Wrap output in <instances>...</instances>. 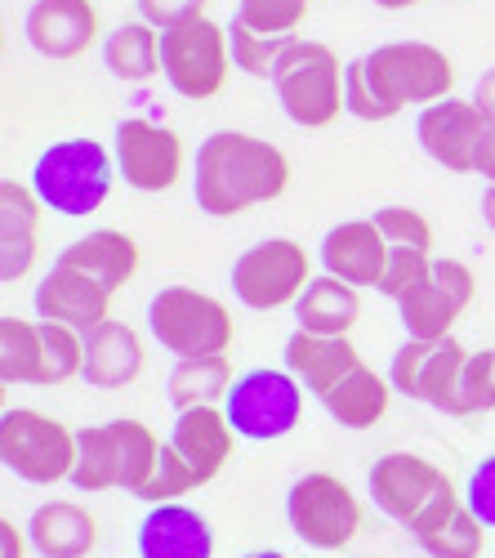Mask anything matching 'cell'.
I'll return each mask as SVG.
<instances>
[{
    "instance_id": "6da1fadb",
    "label": "cell",
    "mask_w": 495,
    "mask_h": 558,
    "mask_svg": "<svg viewBox=\"0 0 495 558\" xmlns=\"http://www.w3.org/2000/svg\"><path fill=\"white\" fill-rule=\"evenodd\" d=\"M456 95V63L429 40H388L344 63V112L393 121L407 108H433Z\"/></svg>"
},
{
    "instance_id": "7a4b0ae2",
    "label": "cell",
    "mask_w": 495,
    "mask_h": 558,
    "mask_svg": "<svg viewBox=\"0 0 495 558\" xmlns=\"http://www.w3.org/2000/svg\"><path fill=\"white\" fill-rule=\"evenodd\" d=\"M290 189V157L246 130H214L193 157V197L201 215L233 219L255 206L277 202Z\"/></svg>"
},
{
    "instance_id": "3957f363",
    "label": "cell",
    "mask_w": 495,
    "mask_h": 558,
    "mask_svg": "<svg viewBox=\"0 0 495 558\" xmlns=\"http://www.w3.org/2000/svg\"><path fill=\"white\" fill-rule=\"evenodd\" d=\"M76 470H72V487L81 492H129L134 500L144 496V487L152 483L157 464H161V438L152 434V425L116 415L103 425H85L76 429Z\"/></svg>"
},
{
    "instance_id": "277c9868",
    "label": "cell",
    "mask_w": 495,
    "mask_h": 558,
    "mask_svg": "<svg viewBox=\"0 0 495 558\" xmlns=\"http://www.w3.org/2000/svg\"><path fill=\"white\" fill-rule=\"evenodd\" d=\"M116 174L121 170H116L112 148H103L99 138H89V134H72L36 157L27 183L45 202V210H54L63 219H89L108 206Z\"/></svg>"
},
{
    "instance_id": "5b68a950",
    "label": "cell",
    "mask_w": 495,
    "mask_h": 558,
    "mask_svg": "<svg viewBox=\"0 0 495 558\" xmlns=\"http://www.w3.org/2000/svg\"><path fill=\"white\" fill-rule=\"evenodd\" d=\"M148 336L174 357H219L233 349L237 322L233 308L219 295H206L197 287H161L148 300Z\"/></svg>"
},
{
    "instance_id": "8992f818",
    "label": "cell",
    "mask_w": 495,
    "mask_h": 558,
    "mask_svg": "<svg viewBox=\"0 0 495 558\" xmlns=\"http://www.w3.org/2000/svg\"><path fill=\"white\" fill-rule=\"evenodd\" d=\"M282 112L299 130H326L344 117V63L326 40H290L273 72Z\"/></svg>"
},
{
    "instance_id": "52a82bcc",
    "label": "cell",
    "mask_w": 495,
    "mask_h": 558,
    "mask_svg": "<svg viewBox=\"0 0 495 558\" xmlns=\"http://www.w3.org/2000/svg\"><path fill=\"white\" fill-rule=\"evenodd\" d=\"M76 429H67L59 415L36 407H10L0 415V460L5 470L32 487L72 483L76 470Z\"/></svg>"
},
{
    "instance_id": "ba28073f",
    "label": "cell",
    "mask_w": 495,
    "mask_h": 558,
    "mask_svg": "<svg viewBox=\"0 0 495 558\" xmlns=\"http://www.w3.org/2000/svg\"><path fill=\"white\" fill-rule=\"evenodd\" d=\"M233 72V40L228 27L214 23L210 14L178 23L170 32H161V76L170 81V89L188 104H210L223 95Z\"/></svg>"
},
{
    "instance_id": "9c48e42d",
    "label": "cell",
    "mask_w": 495,
    "mask_h": 558,
    "mask_svg": "<svg viewBox=\"0 0 495 558\" xmlns=\"http://www.w3.org/2000/svg\"><path fill=\"white\" fill-rule=\"evenodd\" d=\"M286 523L308 549L339 554L362 536V500L339 474L312 470L299 474L286 492Z\"/></svg>"
},
{
    "instance_id": "30bf717a",
    "label": "cell",
    "mask_w": 495,
    "mask_h": 558,
    "mask_svg": "<svg viewBox=\"0 0 495 558\" xmlns=\"http://www.w3.org/2000/svg\"><path fill=\"white\" fill-rule=\"evenodd\" d=\"M308 389L286 366H250L237 376L233 393L223 398V415L246 442H277L299 429Z\"/></svg>"
},
{
    "instance_id": "8fae6325",
    "label": "cell",
    "mask_w": 495,
    "mask_h": 558,
    "mask_svg": "<svg viewBox=\"0 0 495 558\" xmlns=\"http://www.w3.org/2000/svg\"><path fill=\"white\" fill-rule=\"evenodd\" d=\"M312 282V255L295 238H263L246 246L233 259L228 287L250 313H273V308H295L304 287Z\"/></svg>"
},
{
    "instance_id": "7c38bea8",
    "label": "cell",
    "mask_w": 495,
    "mask_h": 558,
    "mask_svg": "<svg viewBox=\"0 0 495 558\" xmlns=\"http://www.w3.org/2000/svg\"><path fill=\"white\" fill-rule=\"evenodd\" d=\"M367 492L375 500L380 514H388L401 527H416L429 509H437L446 496H456V483L442 464L416 456V451H388L371 464Z\"/></svg>"
},
{
    "instance_id": "4fadbf2b",
    "label": "cell",
    "mask_w": 495,
    "mask_h": 558,
    "mask_svg": "<svg viewBox=\"0 0 495 558\" xmlns=\"http://www.w3.org/2000/svg\"><path fill=\"white\" fill-rule=\"evenodd\" d=\"M112 157L134 193H170L188 170V148L178 130L152 117H125L112 134Z\"/></svg>"
},
{
    "instance_id": "5bb4252c",
    "label": "cell",
    "mask_w": 495,
    "mask_h": 558,
    "mask_svg": "<svg viewBox=\"0 0 495 558\" xmlns=\"http://www.w3.org/2000/svg\"><path fill=\"white\" fill-rule=\"evenodd\" d=\"M469 366V349L446 336V340H407L393 362H388V380L401 398L411 402H429L446 415H456V398H460V380Z\"/></svg>"
},
{
    "instance_id": "9a60e30c",
    "label": "cell",
    "mask_w": 495,
    "mask_h": 558,
    "mask_svg": "<svg viewBox=\"0 0 495 558\" xmlns=\"http://www.w3.org/2000/svg\"><path fill=\"white\" fill-rule=\"evenodd\" d=\"M473 300H478L473 268L460 259H433V277L397 300V317L411 340H446Z\"/></svg>"
},
{
    "instance_id": "2e32d148",
    "label": "cell",
    "mask_w": 495,
    "mask_h": 558,
    "mask_svg": "<svg viewBox=\"0 0 495 558\" xmlns=\"http://www.w3.org/2000/svg\"><path fill=\"white\" fill-rule=\"evenodd\" d=\"M23 32L40 59L72 63L99 45V5L95 0H32Z\"/></svg>"
},
{
    "instance_id": "e0dca14e",
    "label": "cell",
    "mask_w": 495,
    "mask_h": 558,
    "mask_svg": "<svg viewBox=\"0 0 495 558\" xmlns=\"http://www.w3.org/2000/svg\"><path fill=\"white\" fill-rule=\"evenodd\" d=\"M482 130H486V117L478 112V104L456 99V95L433 104V108H420V121H416L420 148L451 174H473Z\"/></svg>"
},
{
    "instance_id": "ac0fdd59",
    "label": "cell",
    "mask_w": 495,
    "mask_h": 558,
    "mask_svg": "<svg viewBox=\"0 0 495 558\" xmlns=\"http://www.w3.org/2000/svg\"><path fill=\"white\" fill-rule=\"evenodd\" d=\"M32 308H36L40 322H59V327H72V331L89 336L112 317V291L103 282H95V277L54 264L36 282Z\"/></svg>"
},
{
    "instance_id": "d6986e66",
    "label": "cell",
    "mask_w": 495,
    "mask_h": 558,
    "mask_svg": "<svg viewBox=\"0 0 495 558\" xmlns=\"http://www.w3.org/2000/svg\"><path fill=\"white\" fill-rule=\"evenodd\" d=\"M170 451L184 460V470L197 478V487L214 483L233 460L237 429L228 425L223 407H188L174 411V429H170Z\"/></svg>"
},
{
    "instance_id": "ffe728a7",
    "label": "cell",
    "mask_w": 495,
    "mask_h": 558,
    "mask_svg": "<svg viewBox=\"0 0 495 558\" xmlns=\"http://www.w3.org/2000/svg\"><path fill=\"white\" fill-rule=\"evenodd\" d=\"M318 259H322V272L339 277V282L357 291H380L388 268V242L375 228V219H344L322 238Z\"/></svg>"
},
{
    "instance_id": "44dd1931",
    "label": "cell",
    "mask_w": 495,
    "mask_h": 558,
    "mask_svg": "<svg viewBox=\"0 0 495 558\" xmlns=\"http://www.w3.org/2000/svg\"><path fill=\"white\" fill-rule=\"evenodd\" d=\"M134 554L139 558H214V527L201 509L184 500L148 505L139 532H134Z\"/></svg>"
},
{
    "instance_id": "7402d4cb",
    "label": "cell",
    "mask_w": 495,
    "mask_h": 558,
    "mask_svg": "<svg viewBox=\"0 0 495 558\" xmlns=\"http://www.w3.org/2000/svg\"><path fill=\"white\" fill-rule=\"evenodd\" d=\"M40 210H45V202L36 197L32 183H23V179L0 183V277H5V282H23L36 268Z\"/></svg>"
},
{
    "instance_id": "603a6c76",
    "label": "cell",
    "mask_w": 495,
    "mask_h": 558,
    "mask_svg": "<svg viewBox=\"0 0 495 558\" xmlns=\"http://www.w3.org/2000/svg\"><path fill=\"white\" fill-rule=\"evenodd\" d=\"M282 366L322 402L339 380H348L352 371L362 366V353H357V344L348 336H312V331L295 327L282 349Z\"/></svg>"
},
{
    "instance_id": "cb8c5ba5",
    "label": "cell",
    "mask_w": 495,
    "mask_h": 558,
    "mask_svg": "<svg viewBox=\"0 0 495 558\" xmlns=\"http://www.w3.org/2000/svg\"><path fill=\"white\" fill-rule=\"evenodd\" d=\"M148 366V344L139 340V331L125 327V322L108 317L103 327H95L85 336V385L103 389V393H121L144 376Z\"/></svg>"
},
{
    "instance_id": "d4e9b609",
    "label": "cell",
    "mask_w": 495,
    "mask_h": 558,
    "mask_svg": "<svg viewBox=\"0 0 495 558\" xmlns=\"http://www.w3.org/2000/svg\"><path fill=\"white\" fill-rule=\"evenodd\" d=\"M54 264L95 277V282H103L116 295V291H125L134 282V272H139L144 255H139V242H134L129 232H121V228H95V232H85V238H76L72 246H63Z\"/></svg>"
},
{
    "instance_id": "484cf974",
    "label": "cell",
    "mask_w": 495,
    "mask_h": 558,
    "mask_svg": "<svg viewBox=\"0 0 495 558\" xmlns=\"http://www.w3.org/2000/svg\"><path fill=\"white\" fill-rule=\"evenodd\" d=\"M27 536L40 558H89L99 545V519L81 500H45L32 509Z\"/></svg>"
},
{
    "instance_id": "4316f807",
    "label": "cell",
    "mask_w": 495,
    "mask_h": 558,
    "mask_svg": "<svg viewBox=\"0 0 495 558\" xmlns=\"http://www.w3.org/2000/svg\"><path fill=\"white\" fill-rule=\"evenodd\" d=\"M295 327L312 336H348L362 322V291L339 282L331 272H318L295 300Z\"/></svg>"
},
{
    "instance_id": "83f0119b",
    "label": "cell",
    "mask_w": 495,
    "mask_h": 558,
    "mask_svg": "<svg viewBox=\"0 0 495 558\" xmlns=\"http://www.w3.org/2000/svg\"><path fill=\"white\" fill-rule=\"evenodd\" d=\"M411 536L420 541V549L429 558H482V545H486V527L465 505V492L446 496L437 509H429V514L411 527Z\"/></svg>"
},
{
    "instance_id": "f1b7e54d",
    "label": "cell",
    "mask_w": 495,
    "mask_h": 558,
    "mask_svg": "<svg viewBox=\"0 0 495 558\" xmlns=\"http://www.w3.org/2000/svg\"><path fill=\"white\" fill-rule=\"evenodd\" d=\"M393 380L388 376H380L375 366H357L348 380H339L326 398H322V407H326V415L339 425V429H357V434H367V429H375L384 415H388V407H393Z\"/></svg>"
},
{
    "instance_id": "f546056e",
    "label": "cell",
    "mask_w": 495,
    "mask_h": 558,
    "mask_svg": "<svg viewBox=\"0 0 495 558\" xmlns=\"http://www.w3.org/2000/svg\"><path fill=\"white\" fill-rule=\"evenodd\" d=\"M237 385V371L233 357L219 353V357H184L174 362L170 380H165V398L174 411H188V407H223V398L233 393Z\"/></svg>"
},
{
    "instance_id": "4dcf8cb0",
    "label": "cell",
    "mask_w": 495,
    "mask_h": 558,
    "mask_svg": "<svg viewBox=\"0 0 495 558\" xmlns=\"http://www.w3.org/2000/svg\"><path fill=\"white\" fill-rule=\"evenodd\" d=\"M103 68L125 85H144L161 76V32L144 19L112 27L103 36Z\"/></svg>"
},
{
    "instance_id": "1f68e13d",
    "label": "cell",
    "mask_w": 495,
    "mask_h": 558,
    "mask_svg": "<svg viewBox=\"0 0 495 558\" xmlns=\"http://www.w3.org/2000/svg\"><path fill=\"white\" fill-rule=\"evenodd\" d=\"M40 322L5 313L0 317V380L40 389Z\"/></svg>"
},
{
    "instance_id": "d6a6232c",
    "label": "cell",
    "mask_w": 495,
    "mask_h": 558,
    "mask_svg": "<svg viewBox=\"0 0 495 558\" xmlns=\"http://www.w3.org/2000/svg\"><path fill=\"white\" fill-rule=\"evenodd\" d=\"M40 322V317H36ZM40 389L85 376V336L59 322H40Z\"/></svg>"
},
{
    "instance_id": "836d02e7",
    "label": "cell",
    "mask_w": 495,
    "mask_h": 558,
    "mask_svg": "<svg viewBox=\"0 0 495 558\" xmlns=\"http://www.w3.org/2000/svg\"><path fill=\"white\" fill-rule=\"evenodd\" d=\"M312 10V0H237V23L259 36H282L290 40Z\"/></svg>"
},
{
    "instance_id": "e575fe53",
    "label": "cell",
    "mask_w": 495,
    "mask_h": 558,
    "mask_svg": "<svg viewBox=\"0 0 495 558\" xmlns=\"http://www.w3.org/2000/svg\"><path fill=\"white\" fill-rule=\"evenodd\" d=\"M228 40H233V68H242L246 76H255V81H273V72H277V63H282V54H286V45L295 40H282V36H259V32H250V27H242L237 19L228 23Z\"/></svg>"
},
{
    "instance_id": "d590c367",
    "label": "cell",
    "mask_w": 495,
    "mask_h": 558,
    "mask_svg": "<svg viewBox=\"0 0 495 558\" xmlns=\"http://www.w3.org/2000/svg\"><path fill=\"white\" fill-rule=\"evenodd\" d=\"M429 277H433V255H429V251H416V246H388V268H384L380 295L397 304L407 291L424 287Z\"/></svg>"
},
{
    "instance_id": "8d00e7d4",
    "label": "cell",
    "mask_w": 495,
    "mask_h": 558,
    "mask_svg": "<svg viewBox=\"0 0 495 558\" xmlns=\"http://www.w3.org/2000/svg\"><path fill=\"white\" fill-rule=\"evenodd\" d=\"M375 228L384 232V242L388 246H416V251H429L433 255V223L429 215H420L416 206H380L375 215Z\"/></svg>"
},
{
    "instance_id": "74e56055",
    "label": "cell",
    "mask_w": 495,
    "mask_h": 558,
    "mask_svg": "<svg viewBox=\"0 0 495 558\" xmlns=\"http://www.w3.org/2000/svg\"><path fill=\"white\" fill-rule=\"evenodd\" d=\"M482 411H495V349L469 353L460 398H456V415H482Z\"/></svg>"
},
{
    "instance_id": "f35d334b",
    "label": "cell",
    "mask_w": 495,
    "mask_h": 558,
    "mask_svg": "<svg viewBox=\"0 0 495 558\" xmlns=\"http://www.w3.org/2000/svg\"><path fill=\"white\" fill-rule=\"evenodd\" d=\"M465 505L473 509V519L495 532V451L473 464V474L465 478Z\"/></svg>"
},
{
    "instance_id": "ab89813d",
    "label": "cell",
    "mask_w": 495,
    "mask_h": 558,
    "mask_svg": "<svg viewBox=\"0 0 495 558\" xmlns=\"http://www.w3.org/2000/svg\"><path fill=\"white\" fill-rule=\"evenodd\" d=\"M210 0H139V19L152 23L157 32H170L178 23H193L206 14Z\"/></svg>"
},
{
    "instance_id": "60d3db41",
    "label": "cell",
    "mask_w": 495,
    "mask_h": 558,
    "mask_svg": "<svg viewBox=\"0 0 495 558\" xmlns=\"http://www.w3.org/2000/svg\"><path fill=\"white\" fill-rule=\"evenodd\" d=\"M32 536L14 523V519H0V558H27Z\"/></svg>"
},
{
    "instance_id": "b9f144b4",
    "label": "cell",
    "mask_w": 495,
    "mask_h": 558,
    "mask_svg": "<svg viewBox=\"0 0 495 558\" xmlns=\"http://www.w3.org/2000/svg\"><path fill=\"white\" fill-rule=\"evenodd\" d=\"M473 104H478V112L486 117V125H495V68H486V72L478 76V89H473Z\"/></svg>"
},
{
    "instance_id": "7bdbcfd3",
    "label": "cell",
    "mask_w": 495,
    "mask_h": 558,
    "mask_svg": "<svg viewBox=\"0 0 495 558\" xmlns=\"http://www.w3.org/2000/svg\"><path fill=\"white\" fill-rule=\"evenodd\" d=\"M473 174H482L486 183H495V125L482 130V144H478V166Z\"/></svg>"
},
{
    "instance_id": "ee69618b",
    "label": "cell",
    "mask_w": 495,
    "mask_h": 558,
    "mask_svg": "<svg viewBox=\"0 0 495 558\" xmlns=\"http://www.w3.org/2000/svg\"><path fill=\"white\" fill-rule=\"evenodd\" d=\"M478 210H482V223H486V228L495 232V183H486V193H482Z\"/></svg>"
},
{
    "instance_id": "f6af8a7d",
    "label": "cell",
    "mask_w": 495,
    "mask_h": 558,
    "mask_svg": "<svg viewBox=\"0 0 495 558\" xmlns=\"http://www.w3.org/2000/svg\"><path fill=\"white\" fill-rule=\"evenodd\" d=\"M371 5H380V10H411V5H420V0H371Z\"/></svg>"
},
{
    "instance_id": "bcb514c9",
    "label": "cell",
    "mask_w": 495,
    "mask_h": 558,
    "mask_svg": "<svg viewBox=\"0 0 495 558\" xmlns=\"http://www.w3.org/2000/svg\"><path fill=\"white\" fill-rule=\"evenodd\" d=\"M242 558H286L282 549H255V554H242Z\"/></svg>"
}]
</instances>
